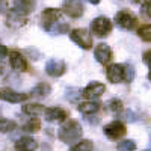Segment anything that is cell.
Segmentation results:
<instances>
[{
	"label": "cell",
	"mask_w": 151,
	"mask_h": 151,
	"mask_svg": "<svg viewBox=\"0 0 151 151\" xmlns=\"http://www.w3.org/2000/svg\"><path fill=\"white\" fill-rule=\"evenodd\" d=\"M83 134L82 130V125L74 121V119H68L64 124L60 125V129L58 130V137L64 142V144H73V142H77Z\"/></svg>",
	"instance_id": "cell-1"
},
{
	"label": "cell",
	"mask_w": 151,
	"mask_h": 151,
	"mask_svg": "<svg viewBox=\"0 0 151 151\" xmlns=\"http://www.w3.org/2000/svg\"><path fill=\"white\" fill-rule=\"evenodd\" d=\"M116 23V26L122 30H134L137 27V17L133 14L132 11L129 9H121L118 11L115 14V20H113Z\"/></svg>",
	"instance_id": "cell-2"
},
{
	"label": "cell",
	"mask_w": 151,
	"mask_h": 151,
	"mask_svg": "<svg viewBox=\"0 0 151 151\" xmlns=\"http://www.w3.org/2000/svg\"><path fill=\"white\" fill-rule=\"evenodd\" d=\"M62 11L60 9H56V8H48V9H44L42 14H41V26L44 30L47 32H52L58 24H59V20L62 18Z\"/></svg>",
	"instance_id": "cell-3"
},
{
	"label": "cell",
	"mask_w": 151,
	"mask_h": 151,
	"mask_svg": "<svg viewBox=\"0 0 151 151\" xmlns=\"http://www.w3.org/2000/svg\"><path fill=\"white\" fill-rule=\"evenodd\" d=\"M70 38L83 50L92 48V36L88 29H74L70 32Z\"/></svg>",
	"instance_id": "cell-4"
},
{
	"label": "cell",
	"mask_w": 151,
	"mask_h": 151,
	"mask_svg": "<svg viewBox=\"0 0 151 151\" xmlns=\"http://www.w3.org/2000/svg\"><path fill=\"white\" fill-rule=\"evenodd\" d=\"M91 32L100 38H104L112 32V21L107 17H97L91 23Z\"/></svg>",
	"instance_id": "cell-5"
},
{
	"label": "cell",
	"mask_w": 151,
	"mask_h": 151,
	"mask_svg": "<svg viewBox=\"0 0 151 151\" xmlns=\"http://www.w3.org/2000/svg\"><path fill=\"white\" fill-rule=\"evenodd\" d=\"M62 14H67L71 18H79L83 15V2L82 0H64L62 5Z\"/></svg>",
	"instance_id": "cell-6"
},
{
	"label": "cell",
	"mask_w": 151,
	"mask_h": 151,
	"mask_svg": "<svg viewBox=\"0 0 151 151\" xmlns=\"http://www.w3.org/2000/svg\"><path fill=\"white\" fill-rule=\"evenodd\" d=\"M103 132H104V134L109 137V139L118 141V139H121L125 133H127V129H125V124L124 122H121V121H112L107 125H104Z\"/></svg>",
	"instance_id": "cell-7"
},
{
	"label": "cell",
	"mask_w": 151,
	"mask_h": 151,
	"mask_svg": "<svg viewBox=\"0 0 151 151\" xmlns=\"http://www.w3.org/2000/svg\"><path fill=\"white\" fill-rule=\"evenodd\" d=\"M106 77L112 83L125 82V65L122 64H112L106 68Z\"/></svg>",
	"instance_id": "cell-8"
},
{
	"label": "cell",
	"mask_w": 151,
	"mask_h": 151,
	"mask_svg": "<svg viewBox=\"0 0 151 151\" xmlns=\"http://www.w3.org/2000/svg\"><path fill=\"white\" fill-rule=\"evenodd\" d=\"M106 91V86L100 82H91L85 89L82 91V97H85L88 101H92V100L100 98Z\"/></svg>",
	"instance_id": "cell-9"
},
{
	"label": "cell",
	"mask_w": 151,
	"mask_h": 151,
	"mask_svg": "<svg viewBox=\"0 0 151 151\" xmlns=\"http://www.w3.org/2000/svg\"><path fill=\"white\" fill-rule=\"evenodd\" d=\"M0 98L8 103H23L29 98V94L17 92L14 89H11V88H3V89H0Z\"/></svg>",
	"instance_id": "cell-10"
},
{
	"label": "cell",
	"mask_w": 151,
	"mask_h": 151,
	"mask_svg": "<svg viewBox=\"0 0 151 151\" xmlns=\"http://www.w3.org/2000/svg\"><path fill=\"white\" fill-rule=\"evenodd\" d=\"M9 64L11 67L14 68L15 71H27L29 70V64H27V60L24 59V56L17 52V50H12V52H9Z\"/></svg>",
	"instance_id": "cell-11"
},
{
	"label": "cell",
	"mask_w": 151,
	"mask_h": 151,
	"mask_svg": "<svg viewBox=\"0 0 151 151\" xmlns=\"http://www.w3.org/2000/svg\"><path fill=\"white\" fill-rule=\"evenodd\" d=\"M65 62L62 59H50L45 64V73L52 77H60L65 73Z\"/></svg>",
	"instance_id": "cell-12"
},
{
	"label": "cell",
	"mask_w": 151,
	"mask_h": 151,
	"mask_svg": "<svg viewBox=\"0 0 151 151\" xmlns=\"http://www.w3.org/2000/svg\"><path fill=\"white\" fill-rule=\"evenodd\" d=\"M94 56H95V59L100 62V64L107 65L109 62L112 60V50H110V47L106 42H100L95 47V50H94Z\"/></svg>",
	"instance_id": "cell-13"
},
{
	"label": "cell",
	"mask_w": 151,
	"mask_h": 151,
	"mask_svg": "<svg viewBox=\"0 0 151 151\" xmlns=\"http://www.w3.org/2000/svg\"><path fill=\"white\" fill-rule=\"evenodd\" d=\"M44 118L48 122H56V121H65L67 119V112L62 107H48L44 110Z\"/></svg>",
	"instance_id": "cell-14"
},
{
	"label": "cell",
	"mask_w": 151,
	"mask_h": 151,
	"mask_svg": "<svg viewBox=\"0 0 151 151\" xmlns=\"http://www.w3.org/2000/svg\"><path fill=\"white\" fill-rule=\"evenodd\" d=\"M35 9V0H14V12L26 17Z\"/></svg>",
	"instance_id": "cell-15"
},
{
	"label": "cell",
	"mask_w": 151,
	"mask_h": 151,
	"mask_svg": "<svg viewBox=\"0 0 151 151\" xmlns=\"http://www.w3.org/2000/svg\"><path fill=\"white\" fill-rule=\"evenodd\" d=\"M26 23H27V18L24 15L17 14L14 11H9L6 14V24L12 29H20L23 26H26Z\"/></svg>",
	"instance_id": "cell-16"
},
{
	"label": "cell",
	"mask_w": 151,
	"mask_h": 151,
	"mask_svg": "<svg viewBox=\"0 0 151 151\" xmlns=\"http://www.w3.org/2000/svg\"><path fill=\"white\" fill-rule=\"evenodd\" d=\"M14 148L17 151H35L38 148V142L30 136H23L14 144Z\"/></svg>",
	"instance_id": "cell-17"
},
{
	"label": "cell",
	"mask_w": 151,
	"mask_h": 151,
	"mask_svg": "<svg viewBox=\"0 0 151 151\" xmlns=\"http://www.w3.org/2000/svg\"><path fill=\"white\" fill-rule=\"evenodd\" d=\"M100 103H97V101H83V103H80L79 104V112L80 113H83V115H94V113H97L98 110H100Z\"/></svg>",
	"instance_id": "cell-18"
},
{
	"label": "cell",
	"mask_w": 151,
	"mask_h": 151,
	"mask_svg": "<svg viewBox=\"0 0 151 151\" xmlns=\"http://www.w3.org/2000/svg\"><path fill=\"white\" fill-rule=\"evenodd\" d=\"M44 110H45V107L42 104H38V103H29V104L23 106V113H26V115H29L32 118L44 113Z\"/></svg>",
	"instance_id": "cell-19"
},
{
	"label": "cell",
	"mask_w": 151,
	"mask_h": 151,
	"mask_svg": "<svg viewBox=\"0 0 151 151\" xmlns=\"http://www.w3.org/2000/svg\"><path fill=\"white\" fill-rule=\"evenodd\" d=\"M50 91H52V86H50L48 83H38L32 89L30 95L35 97V98H45L50 94Z\"/></svg>",
	"instance_id": "cell-20"
},
{
	"label": "cell",
	"mask_w": 151,
	"mask_h": 151,
	"mask_svg": "<svg viewBox=\"0 0 151 151\" xmlns=\"http://www.w3.org/2000/svg\"><path fill=\"white\" fill-rule=\"evenodd\" d=\"M41 129V122L38 118H29L26 122L23 124V132H27V133H35V132H40Z\"/></svg>",
	"instance_id": "cell-21"
},
{
	"label": "cell",
	"mask_w": 151,
	"mask_h": 151,
	"mask_svg": "<svg viewBox=\"0 0 151 151\" xmlns=\"http://www.w3.org/2000/svg\"><path fill=\"white\" fill-rule=\"evenodd\" d=\"M106 106H107V110H109L110 113H113V115H118V113H121L122 109H124V104H122V101H121L119 98H112V100H109Z\"/></svg>",
	"instance_id": "cell-22"
},
{
	"label": "cell",
	"mask_w": 151,
	"mask_h": 151,
	"mask_svg": "<svg viewBox=\"0 0 151 151\" xmlns=\"http://www.w3.org/2000/svg\"><path fill=\"white\" fill-rule=\"evenodd\" d=\"M70 151H94V144L89 139H83V141H79L76 145H73Z\"/></svg>",
	"instance_id": "cell-23"
},
{
	"label": "cell",
	"mask_w": 151,
	"mask_h": 151,
	"mask_svg": "<svg viewBox=\"0 0 151 151\" xmlns=\"http://www.w3.org/2000/svg\"><path fill=\"white\" fill-rule=\"evenodd\" d=\"M137 35L142 41L145 42H151V24H144L137 29Z\"/></svg>",
	"instance_id": "cell-24"
},
{
	"label": "cell",
	"mask_w": 151,
	"mask_h": 151,
	"mask_svg": "<svg viewBox=\"0 0 151 151\" xmlns=\"http://www.w3.org/2000/svg\"><path fill=\"white\" fill-rule=\"evenodd\" d=\"M116 150L118 151H136V144L132 139H124V141L118 142Z\"/></svg>",
	"instance_id": "cell-25"
},
{
	"label": "cell",
	"mask_w": 151,
	"mask_h": 151,
	"mask_svg": "<svg viewBox=\"0 0 151 151\" xmlns=\"http://www.w3.org/2000/svg\"><path fill=\"white\" fill-rule=\"evenodd\" d=\"M17 127L15 121H11V119H5V118H0V132L3 133H9Z\"/></svg>",
	"instance_id": "cell-26"
},
{
	"label": "cell",
	"mask_w": 151,
	"mask_h": 151,
	"mask_svg": "<svg viewBox=\"0 0 151 151\" xmlns=\"http://www.w3.org/2000/svg\"><path fill=\"white\" fill-rule=\"evenodd\" d=\"M82 91L79 89V88H68L67 89V98L70 100L71 103H76L77 100L82 97V94H80Z\"/></svg>",
	"instance_id": "cell-27"
},
{
	"label": "cell",
	"mask_w": 151,
	"mask_h": 151,
	"mask_svg": "<svg viewBox=\"0 0 151 151\" xmlns=\"http://www.w3.org/2000/svg\"><path fill=\"white\" fill-rule=\"evenodd\" d=\"M134 79V70L130 64H125V82L130 83Z\"/></svg>",
	"instance_id": "cell-28"
},
{
	"label": "cell",
	"mask_w": 151,
	"mask_h": 151,
	"mask_svg": "<svg viewBox=\"0 0 151 151\" xmlns=\"http://www.w3.org/2000/svg\"><path fill=\"white\" fill-rule=\"evenodd\" d=\"M142 59H144V62L151 68V48L150 50H147V52L144 53V56H142Z\"/></svg>",
	"instance_id": "cell-29"
},
{
	"label": "cell",
	"mask_w": 151,
	"mask_h": 151,
	"mask_svg": "<svg viewBox=\"0 0 151 151\" xmlns=\"http://www.w3.org/2000/svg\"><path fill=\"white\" fill-rule=\"evenodd\" d=\"M6 76V64L0 59V82H2V79Z\"/></svg>",
	"instance_id": "cell-30"
},
{
	"label": "cell",
	"mask_w": 151,
	"mask_h": 151,
	"mask_svg": "<svg viewBox=\"0 0 151 151\" xmlns=\"http://www.w3.org/2000/svg\"><path fill=\"white\" fill-rule=\"evenodd\" d=\"M144 12H145V15H147V17L151 18V0L144 5Z\"/></svg>",
	"instance_id": "cell-31"
},
{
	"label": "cell",
	"mask_w": 151,
	"mask_h": 151,
	"mask_svg": "<svg viewBox=\"0 0 151 151\" xmlns=\"http://www.w3.org/2000/svg\"><path fill=\"white\" fill-rule=\"evenodd\" d=\"M6 55H9V50L6 48V45H3L0 42V58H5Z\"/></svg>",
	"instance_id": "cell-32"
},
{
	"label": "cell",
	"mask_w": 151,
	"mask_h": 151,
	"mask_svg": "<svg viewBox=\"0 0 151 151\" xmlns=\"http://www.w3.org/2000/svg\"><path fill=\"white\" fill-rule=\"evenodd\" d=\"M6 9H8V0H0V14H3Z\"/></svg>",
	"instance_id": "cell-33"
},
{
	"label": "cell",
	"mask_w": 151,
	"mask_h": 151,
	"mask_svg": "<svg viewBox=\"0 0 151 151\" xmlns=\"http://www.w3.org/2000/svg\"><path fill=\"white\" fill-rule=\"evenodd\" d=\"M134 3H139V5H145L147 2H150V0H133Z\"/></svg>",
	"instance_id": "cell-34"
},
{
	"label": "cell",
	"mask_w": 151,
	"mask_h": 151,
	"mask_svg": "<svg viewBox=\"0 0 151 151\" xmlns=\"http://www.w3.org/2000/svg\"><path fill=\"white\" fill-rule=\"evenodd\" d=\"M88 2H89V3H92V5H98L100 2H101V0H88Z\"/></svg>",
	"instance_id": "cell-35"
},
{
	"label": "cell",
	"mask_w": 151,
	"mask_h": 151,
	"mask_svg": "<svg viewBox=\"0 0 151 151\" xmlns=\"http://www.w3.org/2000/svg\"><path fill=\"white\" fill-rule=\"evenodd\" d=\"M148 79L151 80V71H150V74H148Z\"/></svg>",
	"instance_id": "cell-36"
},
{
	"label": "cell",
	"mask_w": 151,
	"mask_h": 151,
	"mask_svg": "<svg viewBox=\"0 0 151 151\" xmlns=\"http://www.w3.org/2000/svg\"><path fill=\"white\" fill-rule=\"evenodd\" d=\"M145 151H151V150H145Z\"/></svg>",
	"instance_id": "cell-37"
}]
</instances>
